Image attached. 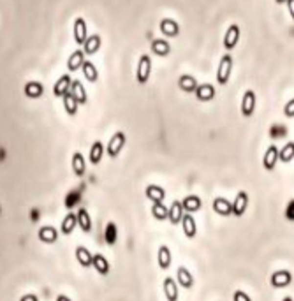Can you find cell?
<instances>
[{
  "label": "cell",
  "mask_w": 294,
  "mask_h": 301,
  "mask_svg": "<svg viewBox=\"0 0 294 301\" xmlns=\"http://www.w3.org/2000/svg\"><path fill=\"white\" fill-rule=\"evenodd\" d=\"M78 108H79V102L76 100V97L72 93H66L64 97V109H66V113L70 115V116H74L78 113Z\"/></svg>",
  "instance_id": "cell-33"
},
{
  "label": "cell",
  "mask_w": 294,
  "mask_h": 301,
  "mask_svg": "<svg viewBox=\"0 0 294 301\" xmlns=\"http://www.w3.org/2000/svg\"><path fill=\"white\" fill-rule=\"evenodd\" d=\"M76 259H78V262L83 268H88L93 264V255L88 252L85 247H78V249H76Z\"/></svg>",
  "instance_id": "cell-30"
},
{
  "label": "cell",
  "mask_w": 294,
  "mask_h": 301,
  "mask_svg": "<svg viewBox=\"0 0 294 301\" xmlns=\"http://www.w3.org/2000/svg\"><path fill=\"white\" fill-rule=\"evenodd\" d=\"M88 39L87 35V23L83 18H76L74 22V41L76 44H85Z\"/></svg>",
  "instance_id": "cell-16"
},
{
  "label": "cell",
  "mask_w": 294,
  "mask_h": 301,
  "mask_svg": "<svg viewBox=\"0 0 294 301\" xmlns=\"http://www.w3.org/2000/svg\"><path fill=\"white\" fill-rule=\"evenodd\" d=\"M152 74V58L150 55H141L139 62H137V69H136V79L139 85H145L150 79Z\"/></svg>",
  "instance_id": "cell-2"
},
{
  "label": "cell",
  "mask_w": 294,
  "mask_h": 301,
  "mask_svg": "<svg viewBox=\"0 0 294 301\" xmlns=\"http://www.w3.org/2000/svg\"><path fill=\"white\" fill-rule=\"evenodd\" d=\"M145 194L152 203H162L166 199V190L162 187H158V185H148Z\"/></svg>",
  "instance_id": "cell-21"
},
{
  "label": "cell",
  "mask_w": 294,
  "mask_h": 301,
  "mask_svg": "<svg viewBox=\"0 0 294 301\" xmlns=\"http://www.w3.org/2000/svg\"><path fill=\"white\" fill-rule=\"evenodd\" d=\"M81 70H83L85 78H87L90 83H95L97 79H99V70H97V67L93 66L92 62H85Z\"/></svg>",
  "instance_id": "cell-36"
},
{
  "label": "cell",
  "mask_w": 294,
  "mask_h": 301,
  "mask_svg": "<svg viewBox=\"0 0 294 301\" xmlns=\"http://www.w3.org/2000/svg\"><path fill=\"white\" fill-rule=\"evenodd\" d=\"M231 70H233V57L231 55H224L220 58L219 69H217V83L227 85L229 78H231Z\"/></svg>",
  "instance_id": "cell-1"
},
{
  "label": "cell",
  "mask_w": 294,
  "mask_h": 301,
  "mask_svg": "<svg viewBox=\"0 0 294 301\" xmlns=\"http://www.w3.org/2000/svg\"><path fill=\"white\" fill-rule=\"evenodd\" d=\"M238 41H240V26L231 25L227 28V32H226V35H224V48L226 49H233L234 46L238 44Z\"/></svg>",
  "instance_id": "cell-12"
},
{
  "label": "cell",
  "mask_w": 294,
  "mask_h": 301,
  "mask_svg": "<svg viewBox=\"0 0 294 301\" xmlns=\"http://www.w3.org/2000/svg\"><path fill=\"white\" fill-rule=\"evenodd\" d=\"M196 97H198L201 102H208V100H211L215 97V88L211 87L210 83L199 85L198 90H196Z\"/></svg>",
  "instance_id": "cell-24"
},
{
  "label": "cell",
  "mask_w": 294,
  "mask_h": 301,
  "mask_svg": "<svg viewBox=\"0 0 294 301\" xmlns=\"http://www.w3.org/2000/svg\"><path fill=\"white\" fill-rule=\"evenodd\" d=\"M20 301H39V298L35 296V294H25V296H22Z\"/></svg>",
  "instance_id": "cell-42"
},
{
  "label": "cell",
  "mask_w": 294,
  "mask_h": 301,
  "mask_svg": "<svg viewBox=\"0 0 294 301\" xmlns=\"http://www.w3.org/2000/svg\"><path fill=\"white\" fill-rule=\"evenodd\" d=\"M171 51V46L167 41H162V39H154L152 41V53L154 55H158V57H167Z\"/></svg>",
  "instance_id": "cell-28"
},
{
  "label": "cell",
  "mask_w": 294,
  "mask_h": 301,
  "mask_svg": "<svg viewBox=\"0 0 294 301\" xmlns=\"http://www.w3.org/2000/svg\"><path fill=\"white\" fill-rule=\"evenodd\" d=\"M160 32L164 35H167V37H176V35L180 34V25L175 20H171V18H166V20L160 22Z\"/></svg>",
  "instance_id": "cell-19"
},
{
  "label": "cell",
  "mask_w": 294,
  "mask_h": 301,
  "mask_svg": "<svg viewBox=\"0 0 294 301\" xmlns=\"http://www.w3.org/2000/svg\"><path fill=\"white\" fill-rule=\"evenodd\" d=\"M85 62H87L85 60V51L83 49H76V51L69 57V60H67V69H69L70 72H74V70L83 67Z\"/></svg>",
  "instance_id": "cell-17"
},
{
  "label": "cell",
  "mask_w": 294,
  "mask_h": 301,
  "mask_svg": "<svg viewBox=\"0 0 294 301\" xmlns=\"http://www.w3.org/2000/svg\"><path fill=\"white\" fill-rule=\"evenodd\" d=\"M152 215H154L155 220H166V218H169V208H166V205L164 203H154L152 205Z\"/></svg>",
  "instance_id": "cell-35"
},
{
  "label": "cell",
  "mask_w": 294,
  "mask_h": 301,
  "mask_svg": "<svg viewBox=\"0 0 294 301\" xmlns=\"http://www.w3.org/2000/svg\"><path fill=\"white\" fill-rule=\"evenodd\" d=\"M171 250H169V247H166V245H160L158 247V252H157V262H158V268L160 270H169V266H171Z\"/></svg>",
  "instance_id": "cell-14"
},
{
  "label": "cell",
  "mask_w": 294,
  "mask_h": 301,
  "mask_svg": "<svg viewBox=\"0 0 294 301\" xmlns=\"http://www.w3.org/2000/svg\"><path fill=\"white\" fill-rule=\"evenodd\" d=\"M284 115H286L287 118H294V99H291L286 104V108H284Z\"/></svg>",
  "instance_id": "cell-41"
},
{
  "label": "cell",
  "mask_w": 294,
  "mask_h": 301,
  "mask_svg": "<svg viewBox=\"0 0 294 301\" xmlns=\"http://www.w3.org/2000/svg\"><path fill=\"white\" fill-rule=\"evenodd\" d=\"M286 4H287V9H289L291 18H293V20H294V0H287Z\"/></svg>",
  "instance_id": "cell-43"
},
{
  "label": "cell",
  "mask_w": 294,
  "mask_h": 301,
  "mask_svg": "<svg viewBox=\"0 0 294 301\" xmlns=\"http://www.w3.org/2000/svg\"><path fill=\"white\" fill-rule=\"evenodd\" d=\"M23 92H25L26 97H30V99H37L44 93V87L39 83V81H28L23 88Z\"/></svg>",
  "instance_id": "cell-27"
},
{
  "label": "cell",
  "mask_w": 294,
  "mask_h": 301,
  "mask_svg": "<svg viewBox=\"0 0 294 301\" xmlns=\"http://www.w3.org/2000/svg\"><path fill=\"white\" fill-rule=\"evenodd\" d=\"M123 146H125V134L123 132H114L111 136L110 143H108V155L111 159H116L123 150Z\"/></svg>",
  "instance_id": "cell-3"
},
{
  "label": "cell",
  "mask_w": 294,
  "mask_h": 301,
  "mask_svg": "<svg viewBox=\"0 0 294 301\" xmlns=\"http://www.w3.org/2000/svg\"><path fill=\"white\" fill-rule=\"evenodd\" d=\"M291 282H293V273L287 270L275 271V273L271 275V278H270V284H271V287H275V289H286Z\"/></svg>",
  "instance_id": "cell-5"
},
{
  "label": "cell",
  "mask_w": 294,
  "mask_h": 301,
  "mask_svg": "<svg viewBox=\"0 0 294 301\" xmlns=\"http://www.w3.org/2000/svg\"><path fill=\"white\" fill-rule=\"evenodd\" d=\"M255 109V93L252 90H247L243 93V100H242V115L245 118L252 116Z\"/></svg>",
  "instance_id": "cell-9"
},
{
  "label": "cell",
  "mask_w": 294,
  "mask_h": 301,
  "mask_svg": "<svg viewBox=\"0 0 294 301\" xmlns=\"http://www.w3.org/2000/svg\"><path fill=\"white\" fill-rule=\"evenodd\" d=\"M178 87L183 90V92H187V93H196V90H198V81H196V78L194 76H190V74H183V76H180V79H178Z\"/></svg>",
  "instance_id": "cell-20"
},
{
  "label": "cell",
  "mask_w": 294,
  "mask_h": 301,
  "mask_svg": "<svg viewBox=\"0 0 294 301\" xmlns=\"http://www.w3.org/2000/svg\"><path fill=\"white\" fill-rule=\"evenodd\" d=\"M70 85H72V79L69 74H64L58 78V81L53 87V95L55 97H66V93H69Z\"/></svg>",
  "instance_id": "cell-7"
},
{
  "label": "cell",
  "mask_w": 294,
  "mask_h": 301,
  "mask_svg": "<svg viewBox=\"0 0 294 301\" xmlns=\"http://www.w3.org/2000/svg\"><path fill=\"white\" fill-rule=\"evenodd\" d=\"M164 296L167 301H178V284H176L175 278H164Z\"/></svg>",
  "instance_id": "cell-15"
},
{
  "label": "cell",
  "mask_w": 294,
  "mask_h": 301,
  "mask_svg": "<svg viewBox=\"0 0 294 301\" xmlns=\"http://www.w3.org/2000/svg\"><path fill=\"white\" fill-rule=\"evenodd\" d=\"M39 240L43 243H55L58 240V231L53 226H44L39 229Z\"/></svg>",
  "instance_id": "cell-22"
},
{
  "label": "cell",
  "mask_w": 294,
  "mask_h": 301,
  "mask_svg": "<svg viewBox=\"0 0 294 301\" xmlns=\"http://www.w3.org/2000/svg\"><path fill=\"white\" fill-rule=\"evenodd\" d=\"M83 46H85L83 48L85 55H93V53H97L99 51V48H101V35H97V34L90 35Z\"/></svg>",
  "instance_id": "cell-31"
},
{
  "label": "cell",
  "mask_w": 294,
  "mask_h": 301,
  "mask_svg": "<svg viewBox=\"0 0 294 301\" xmlns=\"http://www.w3.org/2000/svg\"><path fill=\"white\" fill-rule=\"evenodd\" d=\"M102 155H104V144H102L101 141H95V143L92 144V148H90V157H88V161L92 162L93 166H97V164L101 162Z\"/></svg>",
  "instance_id": "cell-32"
},
{
  "label": "cell",
  "mask_w": 294,
  "mask_h": 301,
  "mask_svg": "<svg viewBox=\"0 0 294 301\" xmlns=\"http://www.w3.org/2000/svg\"><path fill=\"white\" fill-rule=\"evenodd\" d=\"M233 301H252V300H250L249 294L238 289V291H234V294H233Z\"/></svg>",
  "instance_id": "cell-39"
},
{
  "label": "cell",
  "mask_w": 294,
  "mask_h": 301,
  "mask_svg": "<svg viewBox=\"0 0 294 301\" xmlns=\"http://www.w3.org/2000/svg\"><path fill=\"white\" fill-rule=\"evenodd\" d=\"M176 280H178V285L183 289L194 287V277L185 266H180L178 270H176Z\"/></svg>",
  "instance_id": "cell-13"
},
{
  "label": "cell",
  "mask_w": 294,
  "mask_h": 301,
  "mask_svg": "<svg viewBox=\"0 0 294 301\" xmlns=\"http://www.w3.org/2000/svg\"><path fill=\"white\" fill-rule=\"evenodd\" d=\"M104 238H106V243L108 245H114L116 240H118V231H116V224L114 222H108L104 229Z\"/></svg>",
  "instance_id": "cell-37"
},
{
  "label": "cell",
  "mask_w": 294,
  "mask_h": 301,
  "mask_svg": "<svg viewBox=\"0 0 294 301\" xmlns=\"http://www.w3.org/2000/svg\"><path fill=\"white\" fill-rule=\"evenodd\" d=\"M72 171H74L76 176H83L85 171H87V164H85V157L79 152H76L72 155Z\"/></svg>",
  "instance_id": "cell-34"
},
{
  "label": "cell",
  "mask_w": 294,
  "mask_h": 301,
  "mask_svg": "<svg viewBox=\"0 0 294 301\" xmlns=\"http://www.w3.org/2000/svg\"><path fill=\"white\" fill-rule=\"evenodd\" d=\"M181 227H183V232L187 238H196L198 234V224H196V218L192 217V213H185L181 218Z\"/></svg>",
  "instance_id": "cell-11"
},
{
  "label": "cell",
  "mask_w": 294,
  "mask_h": 301,
  "mask_svg": "<svg viewBox=\"0 0 294 301\" xmlns=\"http://www.w3.org/2000/svg\"><path fill=\"white\" fill-rule=\"evenodd\" d=\"M76 217H78V226L79 229L83 232H90L92 231V218H90V215H88V211L85 208H79L78 213H76Z\"/></svg>",
  "instance_id": "cell-25"
},
{
  "label": "cell",
  "mask_w": 294,
  "mask_h": 301,
  "mask_svg": "<svg viewBox=\"0 0 294 301\" xmlns=\"http://www.w3.org/2000/svg\"><path fill=\"white\" fill-rule=\"evenodd\" d=\"M57 301H70V300H69V298L66 296V294H60V296L57 298Z\"/></svg>",
  "instance_id": "cell-44"
},
{
  "label": "cell",
  "mask_w": 294,
  "mask_h": 301,
  "mask_svg": "<svg viewBox=\"0 0 294 301\" xmlns=\"http://www.w3.org/2000/svg\"><path fill=\"white\" fill-rule=\"evenodd\" d=\"M93 270L97 271V273H99V275H108V273H110V262H108V259L104 257V255H102V254H95V255H93Z\"/></svg>",
  "instance_id": "cell-23"
},
{
  "label": "cell",
  "mask_w": 294,
  "mask_h": 301,
  "mask_svg": "<svg viewBox=\"0 0 294 301\" xmlns=\"http://www.w3.org/2000/svg\"><path fill=\"white\" fill-rule=\"evenodd\" d=\"M70 93L76 97V100H78L79 104H87V100H88L87 90H85L83 83H79L78 79H74L72 85H70Z\"/></svg>",
  "instance_id": "cell-26"
},
{
  "label": "cell",
  "mask_w": 294,
  "mask_h": 301,
  "mask_svg": "<svg viewBox=\"0 0 294 301\" xmlns=\"http://www.w3.org/2000/svg\"><path fill=\"white\" fill-rule=\"evenodd\" d=\"M280 161V150L275 146V144H271V146H268L266 148V152H264V157H263V166L266 171H273L275 167H277V162Z\"/></svg>",
  "instance_id": "cell-4"
},
{
  "label": "cell",
  "mask_w": 294,
  "mask_h": 301,
  "mask_svg": "<svg viewBox=\"0 0 294 301\" xmlns=\"http://www.w3.org/2000/svg\"><path fill=\"white\" fill-rule=\"evenodd\" d=\"M213 211L220 217H229L233 215V203H229L226 197H217L213 201Z\"/></svg>",
  "instance_id": "cell-10"
},
{
  "label": "cell",
  "mask_w": 294,
  "mask_h": 301,
  "mask_svg": "<svg viewBox=\"0 0 294 301\" xmlns=\"http://www.w3.org/2000/svg\"><path fill=\"white\" fill-rule=\"evenodd\" d=\"M282 301H293V298H291V296H286Z\"/></svg>",
  "instance_id": "cell-45"
},
{
  "label": "cell",
  "mask_w": 294,
  "mask_h": 301,
  "mask_svg": "<svg viewBox=\"0 0 294 301\" xmlns=\"http://www.w3.org/2000/svg\"><path fill=\"white\" fill-rule=\"evenodd\" d=\"M181 205H183V209L187 213H196V211H199V209L203 208V201L199 196L192 194V196L185 197V199L181 201Z\"/></svg>",
  "instance_id": "cell-18"
},
{
  "label": "cell",
  "mask_w": 294,
  "mask_h": 301,
  "mask_svg": "<svg viewBox=\"0 0 294 301\" xmlns=\"http://www.w3.org/2000/svg\"><path fill=\"white\" fill-rule=\"evenodd\" d=\"M294 159V143L289 141V143L280 150V162H291Z\"/></svg>",
  "instance_id": "cell-38"
},
{
  "label": "cell",
  "mask_w": 294,
  "mask_h": 301,
  "mask_svg": "<svg viewBox=\"0 0 294 301\" xmlns=\"http://www.w3.org/2000/svg\"><path fill=\"white\" fill-rule=\"evenodd\" d=\"M287 0H277V4H286Z\"/></svg>",
  "instance_id": "cell-46"
},
{
  "label": "cell",
  "mask_w": 294,
  "mask_h": 301,
  "mask_svg": "<svg viewBox=\"0 0 294 301\" xmlns=\"http://www.w3.org/2000/svg\"><path fill=\"white\" fill-rule=\"evenodd\" d=\"M286 218L287 220H291V222H294V199L289 201V205H287L286 208Z\"/></svg>",
  "instance_id": "cell-40"
},
{
  "label": "cell",
  "mask_w": 294,
  "mask_h": 301,
  "mask_svg": "<svg viewBox=\"0 0 294 301\" xmlns=\"http://www.w3.org/2000/svg\"><path fill=\"white\" fill-rule=\"evenodd\" d=\"M183 205H181V201L175 199L171 203V206H169V222L173 224V226H178V224H181V218H183Z\"/></svg>",
  "instance_id": "cell-8"
},
{
  "label": "cell",
  "mask_w": 294,
  "mask_h": 301,
  "mask_svg": "<svg viewBox=\"0 0 294 301\" xmlns=\"http://www.w3.org/2000/svg\"><path fill=\"white\" fill-rule=\"evenodd\" d=\"M249 208V194L245 190H240L234 197V203H233V215L234 217H243Z\"/></svg>",
  "instance_id": "cell-6"
},
{
  "label": "cell",
  "mask_w": 294,
  "mask_h": 301,
  "mask_svg": "<svg viewBox=\"0 0 294 301\" xmlns=\"http://www.w3.org/2000/svg\"><path fill=\"white\" fill-rule=\"evenodd\" d=\"M78 226V217L74 213H67L66 218L62 220V226H60V232L62 234L69 236L70 232L74 231V227Z\"/></svg>",
  "instance_id": "cell-29"
}]
</instances>
